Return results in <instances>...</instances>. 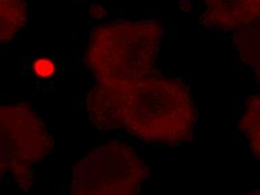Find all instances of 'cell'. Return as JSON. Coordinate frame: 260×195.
<instances>
[{
    "instance_id": "obj_6",
    "label": "cell",
    "mask_w": 260,
    "mask_h": 195,
    "mask_svg": "<svg viewBox=\"0 0 260 195\" xmlns=\"http://www.w3.org/2000/svg\"><path fill=\"white\" fill-rule=\"evenodd\" d=\"M234 44L241 62L260 82V21L236 31Z\"/></svg>"
},
{
    "instance_id": "obj_1",
    "label": "cell",
    "mask_w": 260,
    "mask_h": 195,
    "mask_svg": "<svg viewBox=\"0 0 260 195\" xmlns=\"http://www.w3.org/2000/svg\"><path fill=\"white\" fill-rule=\"evenodd\" d=\"M85 111L100 130L124 129L150 144L177 145L192 138L198 112L183 81L151 73L130 82L96 83Z\"/></svg>"
},
{
    "instance_id": "obj_2",
    "label": "cell",
    "mask_w": 260,
    "mask_h": 195,
    "mask_svg": "<svg viewBox=\"0 0 260 195\" xmlns=\"http://www.w3.org/2000/svg\"><path fill=\"white\" fill-rule=\"evenodd\" d=\"M162 26L156 20H116L91 32L84 62L99 84L151 74L159 55Z\"/></svg>"
},
{
    "instance_id": "obj_10",
    "label": "cell",
    "mask_w": 260,
    "mask_h": 195,
    "mask_svg": "<svg viewBox=\"0 0 260 195\" xmlns=\"http://www.w3.org/2000/svg\"><path fill=\"white\" fill-rule=\"evenodd\" d=\"M241 195H260V188L256 189V191H251V192L246 193V194H241Z\"/></svg>"
},
{
    "instance_id": "obj_8",
    "label": "cell",
    "mask_w": 260,
    "mask_h": 195,
    "mask_svg": "<svg viewBox=\"0 0 260 195\" xmlns=\"http://www.w3.org/2000/svg\"><path fill=\"white\" fill-rule=\"evenodd\" d=\"M238 128L247 139L253 156L260 160V91L247 100Z\"/></svg>"
},
{
    "instance_id": "obj_4",
    "label": "cell",
    "mask_w": 260,
    "mask_h": 195,
    "mask_svg": "<svg viewBox=\"0 0 260 195\" xmlns=\"http://www.w3.org/2000/svg\"><path fill=\"white\" fill-rule=\"evenodd\" d=\"M53 148V139L35 111L23 104L0 107V174L12 175L28 191L34 166Z\"/></svg>"
},
{
    "instance_id": "obj_9",
    "label": "cell",
    "mask_w": 260,
    "mask_h": 195,
    "mask_svg": "<svg viewBox=\"0 0 260 195\" xmlns=\"http://www.w3.org/2000/svg\"><path fill=\"white\" fill-rule=\"evenodd\" d=\"M32 70L40 78L52 77L55 72V64L48 58H39L32 64Z\"/></svg>"
},
{
    "instance_id": "obj_3",
    "label": "cell",
    "mask_w": 260,
    "mask_h": 195,
    "mask_svg": "<svg viewBox=\"0 0 260 195\" xmlns=\"http://www.w3.org/2000/svg\"><path fill=\"white\" fill-rule=\"evenodd\" d=\"M148 172L132 146L110 140L75 166L70 195H137Z\"/></svg>"
},
{
    "instance_id": "obj_5",
    "label": "cell",
    "mask_w": 260,
    "mask_h": 195,
    "mask_svg": "<svg viewBox=\"0 0 260 195\" xmlns=\"http://www.w3.org/2000/svg\"><path fill=\"white\" fill-rule=\"evenodd\" d=\"M260 21V0H204L201 23L210 28L238 31Z\"/></svg>"
},
{
    "instance_id": "obj_7",
    "label": "cell",
    "mask_w": 260,
    "mask_h": 195,
    "mask_svg": "<svg viewBox=\"0 0 260 195\" xmlns=\"http://www.w3.org/2000/svg\"><path fill=\"white\" fill-rule=\"evenodd\" d=\"M26 23V0H0V41H12Z\"/></svg>"
}]
</instances>
